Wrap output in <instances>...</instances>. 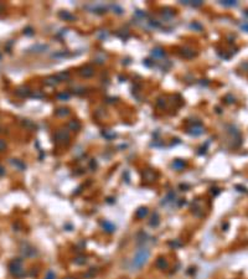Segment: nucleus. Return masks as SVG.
Returning <instances> with one entry per match:
<instances>
[{
  "instance_id": "nucleus-7",
  "label": "nucleus",
  "mask_w": 248,
  "mask_h": 279,
  "mask_svg": "<svg viewBox=\"0 0 248 279\" xmlns=\"http://www.w3.org/2000/svg\"><path fill=\"white\" fill-rule=\"evenodd\" d=\"M173 166H174L175 169H178V170H181V169H184V167H185V163H184V161H181V160H176V161H174Z\"/></svg>"
},
{
  "instance_id": "nucleus-3",
  "label": "nucleus",
  "mask_w": 248,
  "mask_h": 279,
  "mask_svg": "<svg viewBox=\"0 0 248 279\" xmlns=\"http://www.w3.org/2000/svg\"><path fill=\"white\" fill-rule=\"evenodd\" d=\"M20 251H21V254H23L24 257H26V258H31V257H35V256H36V251H35V248H32V247H31V246H29V244L23 246Z\"/></svg>"
},
{
  "instance_id": "nucleus-11",
  "label": "nucleus",
  "mask_w": 248,
  "mask_h": 279,
  "mask_svg": "<svg viewBox=\"0 0 248 279\" xmlns=\"http://www.w3.org/2000/svg\"><path fill=\"white\" fill-rule=\"evenodd\" d=\"M5 148H6V143H5V140H3V139H0V151H3V150H5Z\"/></svg>"
},
{
  "instance_id": "nucleus-10",
  "label": "nucleus",
  "mask_w": 248,
  "mask_h": 279,
  "mask_svg": "<svg viewBox=\"0 0 248 279\" xmlns=\"http://www.w3.org/2000/svg\"><path fill=\"white\" fill-rule=\"evenodd\" d=\"M55 278H56V275H55V273L52 270H48L46 277H45V279H55Z\"/></svg>"
},
{
  "instance_id": "nucleus-14",
  "label": "nucleus",
  "mask_w": 248,
  "mask_h": 279,
  "mask_svg": "<svg viewBox=\"0 0 248 279\" xmlns=\"http://www.w3.org/2000/svg\"><path fill=\"white\" fill-rule=\"evenodd\" d=\"M243 30H246V31H248V24H243L242 26H241Z\"/></svg>"
},
{
  "instance_id": "nucleus-6",
  "label": "nucleus",
  "mask_w": 248,
  "mask_h": 279,
  "mask_svg": "<svg viewBox=\"0 0 248 279\" xmlns=\"http://www.w3.org/2000/svg\"><path fill=\"white\" fill-rule=\"evenodd\" d=\"M148 215V210L145 209V207H141V209H139L138 211H137V217L138 218H143V217H145Z\"/></svg>"
},
{
  "instance_id": "nucleus-5",
  "label": "nucleus",
  "mask_w": 248,
  "mask_h": 279,
  "mask_svg": "<svg viewBox=\"0 0 248 279\" xmlns=\"http://www.w3.org/2000/svg\"><path fill=\"white\" fill-rule=\"evenodd\" d=\"M11 164H13L14 166H16L18 169H20V170H24V169H25V165H24L20 160H18V159H11Z\"/></svg>"
},
{
  "instance_id": "nucleus-12",
  "label": "nucleus",
  "mask_w": 248,
  "mask_h": 279,
  "mask_svg": "<svg viewBox=\"0 0 248 279\" xmlns=\"http://www.w3.org/2000/svg\"><path fill=\"white\" fill-rule=\"evenodd\" d=\"M222 4L226 5V6H233V5H236L237 3H236V2H223Z\"/></svg>"
},
{
  "instance_id": "nucleus-8",
  "label": "nucleus",
  "mask_w": 248,
  "mask_h": 279,
  "mask_svg": "<svg viewBox=\"0 0 248 279\" xmlns=\"http://www.w3.org/2000/svg\"><path fill=\"white\" fill-rule=\"evenodd\" d=\"M103 228L107 231V232H113L114 231V226L112 225V223H109V222H103Z\"/></svg>"
},
{
  "instance_id": "nucleus-4",
  "label": "nucleus",
  "mask_w": 248,
  "mask_h": 279,
  "mask_svg": "<svg viewBox=\"0 0 248 279\" xmlns=\"http://www.w3.org/2000/svg\"><path fill=\"white\" fill-rule=\"evenodd\" d=\"M156 265H158V268H160V269H166L169 264H168V262L165 260L164 258H159L158 262H156Z\"/></svg>"
},
{
  "instance_id": "nucleus-13",
  "label": "nucleus",
  "mask_w": 248,
  "mask_h": 279,
  "mask_svg": "<svg viewBox=\"0 0 248 279\" xmlns=\"http://www.w3.org/2000/svg\"><path fill=\"white\" fill-rule=\"evenodd\" d=\"M4 174H5V169H4L2 165H0V176H3Z\"/></svg>"
},
{
  "instance_id": "nucleus-2",
  "label": "nucleus",
  "mask_w": 248,
  "mask_h": 279,
  "mask_svg": "<svg viewBox=\"0 0 248 279\" xmlns=\"http://www.w3.org/2000/svg\"><path fill=\"white\" fill-rule=\"evenodd\" d=\"M9 270L10 273L16 277V278H23L25 275V269L23 268V260L20 258H16V259H13L9 264Z\"/></svg>"
},
{
  "instance_id": "nucleus-9",
  "label": "nucleus",
  "mask_w": 248,
  "mask_h": 279,
  "mask_svg": "<svg viewBox=\"0 0 248 279\" xmlns=\"http://www.w3.org/2000/svg\"><path fill=\"white\" fill-rule=\"evenodd\" d=\"M151 220H153V221L150 222V225H151V226H156V225L159 223V217H158V215H156V213L153 216V218H151Z\"/></svg>"
},
{
  "instance_id": "nucleus-1",
  "label": "nucleus",
  "mask_w": 248,
  "mask_h": 279,
  "mask_svg": "<svg viewBox=\"0 0 248 279\" xmlns=\"http://www.w3.org/2000/svg\"><path fill=\"white\" fill-rule=\"evenodd\" d=\"M149 256H150V252L148 248H140L137 251L135 256H134V259H133V267L135 268H141L149 259Z\"/></svg>"
}]
</instances>
